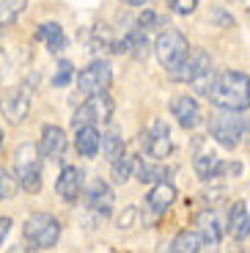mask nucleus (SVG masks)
I'll list each match as a JSON object with an SVG mask.
<instances>
[{"label": "nucleus", "instance_id": "nucleus-1", "mask_svg": "<svg viewBox=\"0 0 250 253\" xmlns=\"http://www.w3.org/2000/svg\"><path fill=\"white\" fill-rule=\"evenodd\" d=\"M207 96L217 108L242 113L250 108V77L245 72H220V75H214Z\"/></svg>", "mask_w": 250, "mask_h": 253}, {"label": "nucleus", "instance_id": "nucleus-2", "mask_svg": "<svg viewBox=\"0 0 250 253\" xmlns=\"http://www.w3.org/2000/svg\"><path fill=\"white\" fill-rule=\"evenodd\" d=\"M14 176L19 179L25 193H39L42 190V154L33 143H19L14 152Z\"/></svg>", "mask_w": 250, "mask_h": 253}, {"label": "nucleus", "instance_id": "nucleus-3", "mask_svg": "<svg viewBox=\"0 0 250 253\" xmlns=\"http://www.w3.org/2000/svg\"><path fill=\"white\" fill-rule=\"evenodd\" d=\"M58 237H61V223L50 212H33L25 220V242L31 248H39V251L55 248Z\"/></svg>", "mask_w": 250, "mask_h": 253}, {"label": "nucleus", "instance_id": "nucleus-4", "mask_svg": "<svg viewBox=\"0 0 250 253\" xmlns=\"http://www.w3.org/2000/svg\"><path fill=\"white\" fill-rule=\"evenodd\" d=\"M245 126L248 124H245L239 110H223L220 108L217 113H212V119H209V135H212L220 146L234 149V146H239V140H242Z\"/></svg>", "mask_w": 250, "mask_h": 253}, {"label": "nucleus", "instance_id": "nucleus-5", "mask_svg": "<svg viewBox=\"0 0 250 253\" xmlns=\"http://www.w3.org/2000/svg\"><path fill=\"white\" fill-rule=\"evenodd\" d=\"M154 52H157V58H160V63H163L165 69L173 72L176 66L190 55V44H187V39H184V33L160 31V36H157V42H154Z\"/></svg>", "mask_w": 250, "mask_h": 253}, {"label": "nucleus", "instance_id": "nucleus-6", "mask_svg": "<svg viewBox=\"0 0 250 253\" xmlns=\"http://www.w3.org/2000/svg\"><path fill=\"white\" fill-rule=\"evenodd\" d=\"M110 119H113V99L107 96V91H102V94H91L75 110L72 126H96V124H107Z\"/></svg>", "mask_w": 250, "mask_h": 253}, {"label": "nucleus", "instance_id": "nucleus-7", "mask_svg": "<svg viewBox=\"0 0 250 253\" xmlns=\"http://www.w3.org/2000/svg\"><path fill=\"white\" fill-rule=\"evenodd\" d=\"M0 110L11 124H22L31 113V88L28 85H14L0 94Z\"/></svg>", "mask_w": 250, "mask_h": 253}, {"label": "nucleus", "instance_id": "nucleus-8", "mask_svg": "<svg viewBox=\"0 0 250 253\" xmlns=\"http://www.w3.org/2000/svg\"><path fill=\"white\" fill-rule=\"evenodd\" d=\"M110 80H113V69L107 61H94L88 63L85 69L77 75V88L83 94H102V91L110 88Z\"/></svg>", "mask_w": 250, "mask_h": 253}, {"label": "nucleus", "instance_id": "nucleus-9", "mask_svg": "<svg viewBox=\"0 0 250 253\" xmlns=\"http://www.w3.org/2000/svg\"><path fill=\"white\" fill-rule=\"evenodd\" d=\"M143 149L151 160H165L173 149V140H170V126L165 124L163 119H157L151 124V129L146 132V140H143Z\"/></svg>", "mask_w": 250, "mask_h": 253}, {"label": "nucleus", "instance_id": "nucleus-10", "mask_svg": "<svg viewBox=\"0 0 250 253\" xmlns=\"http://www.w3.org/2000/svg\"><path fill=\"white\" fill-rule=\"evenodd\" d=\"M170 113L179 121L181 129H195V126L201 124V108H198V102H195V96H190V94L176 96V99L170 102Z\"/></svg>", "mask_w": 250, "mask_h": 253}, {"label": "nucleus", "instance_id": "nucleus-11", "mask_svg": "<svg viewBox=\"0 0 250 253\" xmlns=\"http://www.w3.org/2000/svg\"><path fill=\"white\" fill-rule=\"evenodd\" d=\"M209 69H212V66H209V55L204 50H195V52H190L173 72H168V75L179 83H193L198 75H204V72H209Z\"/></svg>", "mask_w": 250, "mask_h": 253}, {"label": "nucleus", "instance_id": "nucleus-12", "mask_svg": "<svg viewBox=\"0 0 250 253\" xmlns=\"http://www.w3.org/2000/svg\"><path fill=\"white\" fill-rule=\"evenodd\" d=\"M85 201H88V209L96 212L99 217H107L113 212V204H116V196H113V190L107 182L96 179V182L88 184V193H85Z\"/></svg>", "mask_w": 250, "mask_h": 253}, {"label": "nucleus", "instance_id": "nucleus-13", "mask_svg": "<svg viewBox=\"0 0 250 253\" xmlns=\"http://www.w3.org/2000/svg\"><path fill=\"white\" fill-rule=\"evenodd\" d=\"M83 168H77V165H66L61 171V176H58L55 182V193L63 198L66 204L77 201V196H80V190H83Z\"/></svg>", "mask_w": 250, "mask_h": 253}, {"label": "nucleus", "instance_id": "nucleus-14", "mask_svg": "<svg viewBox=\"0 0 250 253\" xmlns=\"http://www.w3.org/2000/svg\"><path fill=\"white\" fill-rule=\"evenodd\" d=\"M36 149H39L42 157H50V160L61 157V154L66 152V132L55 124H47L42 129V138H39Z\"/></svg>", "mask_w": 250, "mask_h": 253}, {"label": "nucleus", "instance_id": "nucleus-15", "mask_svg": "<svg viewBox=\"0 0 250 253\" xmlns=\"http://www.w3.org/2000/svg\"><path fill=\"white\" fill-rule=\"evenodd\" d=\"M113 50L126 52V55H132L135 61H146V58H149V39H146V33L140 31V28H135V31H129L121 42H116Z\"/></svg>", "mask_w": 250, "mask_h": 253}, {"label": "nucleus", "instance_id": "nucleus-16", "mask_svg": "<svg viewBox=\"0 0 250 253\" xmlns=\"http://www.w3.org/2000/svg\"><path fill=\"white\" fill-rule=\"evenodd\" d=\"M198 240H201V251L207 248V251H214L223 240V226L220 220L209 212V215H201L198 217Z\"/></svg>", "mask_w": 250, "mask_h": 253}, {"label": "nucleus", "instance_id": "nucleus-17", "mask_svg": "<svg viewBox=\"0 0 250 253\" xmlns=\"http://www.w3.org/2000/svg\"><path fill=\"white\" fill-rule=\"evenodd\" d=\"M225 228H228V234L237 237V240H245V237L250 234V212L242 201H237L228 209V223H225Z\"/></svg>", "mask_w": 250, "mask_h": 253}, {"label": "nucleus", "instance_id": "nucleus-18", "mask_svg": "<svg viewBox=\"0 0 250 253\" xmlns=\"http://www.w3.org/2000/svg\"><path fill=\"white\" fill-rule=\"evenodd\" d=\"M75 146L83 157H96L99 154V143H102V135L96 126H75Z\"/></svg>", "mask_w": 250, "mask_h": 253}, {"label": "nucleus", "instance_id": "nucleus-19", "mask_svg": "<svg viewBox=\"0 0 250 253\" xmlns=\"http://www.w3.org/2000/svg\"><path fill=\"white\" fill-rule=\"evenodd\" d=\"M201 143L204 140H195V157H193V165H195V173H198L201 179H214V171H217V154L212 152V149H201Z\"/></svg>", "mask_w": 250, "mask_h": 253}, {"label": "nucleus", "instance_id": "nucleus-20", "mask_svg": "<svg viewBox=\"0 0 250 253\" xmlns=\"http://www.w3.org/2000/svg\"><path fill=\"white\" fill-rule=\"evenodd\" d=\"M36 36L44 42V47L50 52H61L63 47H66V33H63V28L58 25V22H42L36 31Z\"/></svg>", "mask_w": 250, "mask_h": 253}, {"label": "nucleus", "instance_id": "nucleus-21", "mask_svg": "<svg viewBox=\"0 0 250 253\" xmlns=\"http://www.w3.org/2000/svg\"><path fill=\"white\" fill-rule=\"evenodd\" d=\"M173 201H176V190H173V184H168V182H157L154 187H151L149 198H146L149 209H154V212H165V209H170Z\"/></svg>", "mask_w": 250, "mask_h": 253}, {"label": "nucleus", "instance_id": "nucleus-22", "mask_svg": "<svg viewBox=\"0 0 250 253\" xmlns=\"http://www.w3.org/2000/svg\"><path fill=\"white\" fill-rule=\"evenodd\" d=\"M132 176L138 179V182L143 184H151V182H165V168H160V165H149L143 163V160L135 157V168H132Z\"/></svg>", "mask_w": 250, "mask_h": 253}, {"label": "nucleus", "instance_id": "nucleus-23", "mask_svg": "<svg viewBox=\"0 0 250 253\" xmlns=\"http://www.w3.org/2000/svg\"><path fill=\"white\" fill-rule=\"evenodd\" d=\"M99 149H102V154H105L110 163H116L119 157H124V138H121L116 129H110V132H105L102 135V143H99Z\"/></svg>", "mask_w": 250, "mask_h": 253}, {"label": "nucleus", "instance_id": "nucleus-24", "mask_svg": "<svg viewBox=\"0 0 250 253\" xmlns=\"http://www.w3.org/2000/svg\"><path fill=\"white\" fill-rule=\"evenodd\" d=\"M173 253H198L201 251V240H198V231H179L173 240Z\"/></svg>", "mask_w": 250, "mask_h": 253}, {"label": "nucleus", "instance_id": "nucleus-25", "mask_svg": "<svg viewBox=\"0 0 250 253\" xmlns=\"http://www.w3.org/2000/svg\"><path fill=\"white\" fill-rule=\"evenodd\" d=\"M28 0H0V25H11L25 11Z\"/></svg>", "mask_w": 250, "mask_h": 253}, {"label": "nucleus", "instance_id": "nucleus-26", "mask_svg": "<svg viewBox=\"0 0 250 253\" xmlns=\"http://www.w3.org/2000/svg\"><path fill=\"white\" fill-rule=\"evenodd\" d=\"M132 168H135V157H132V154L119 157L116 163H113V179H116L119 184H124L126 179L132 176Z\"/></svg>", "mask_w": 250, "mask_h": 253}, {"label": "nucleus", "instance_id": "nucleus-27", "mask_svg": "<svg viewBox=\"0 0 250 253\" xmlns=\"http://www.w3.org/2000/svg\"><path fill=\"white\" fill-rule=\"evenodd\" d=\"M72 77H75V66H72V61H61L58 63L55 75H52V85L55 88H66L72 83Z\"/></svg>", "mask_w": 250, "mask_h": 253}, {"label": "nucleus", "instance_id": "nucleus-28", "mask_svg": "<svg viewBox=\"0 0 250 253\" xmlns=\"http://www.w3.org/2000/svg\"><path fill=\"white\" fill-rule=\"evenodd\" d=\"M14 193H17V176H11L6 168H0V201L14 198Z\"/></svg>", "mask_w": 250, "mask_h": 253}, {"label": "nucleus", "instance_id": "nucleus-29", "mask_svg": "<svg viewBox=\"0 0 250 253\" xmlns=\"http://www.w3.org/2000/svg\"><path fill=\"white\" fill-rule=\"evenodd\" d=\"M138 28L140 31H157V28H160V14H154V11H143L138 17Z\"/></svg>", "mask_w": 250, "mask_h": 253}, {"label": "nucleus", "instance_id": "nucleus-30", "mask_svg": "<svg viewBox=\"0 0 250 253\" xmlns=\"http://www.w3.org/2000/svg\"><path fill=\"white\" fill-rule=\"evenodd\" d=\"M239 173H242V163H237V160H234V163H220L217 165V171H214V176H239Z\"/></svg>", "mask_w": 250, "mask_h": 253}, {"label": "nucleus", "instance_id": "nucleus-31", "mask_svg": "<svg viewBox=\"0 0 250 253\" xmlns=\"http://www.w3.org/2000/svg\"><path fill=\"white\" fill-rule=\"evenodd\" d=\"M168 6L176 14H193L198 8V0H168Z\"/></svg>", "mask_w": 250, "mask_h": 253}, {"label": "nucleus", "instance_id": "nucleus-32", "mask_svg": "<svg viewBox=\"0 0 250 253\" xmlns=\"http://www.w3.org/2000/svg\"><path fill=\"white\" fill-rule=\"evenodd\" d=\"M8 231H11V217H0V245L8 237Z\"/></svg>", "mask_w": 250, "mask_h": 253}, {"label": "nucleus", "instance_id": "nucleus-33", "mask_svg": "<svg viewBox=\"0 0 250 253\" xmlns=\"http://www.w3.org/2000/svg\"><path fill=\"white\" fill-rule=\"evenodd\" d=\"M132 217H135V209H126L124 217L119 220V228H129V226H132Z\"/></svg>", "mask_w": 250, "mask_h": 253}, {"label": "nucleus", "instance_id": "nucleus-34", "mask_svg": "<svg viewBox=\"0 0 250 253\" xmlns=\"http://www.w3.org/2000/svg\"><path fill=\"white\" fill-rule=\"evenodd\" d=\"M126 6H149L151 0H124Z\"/></svg>", "mask_w": 250, "mask_h": 253}, {"label": "nucleus", "instance_id": "nucleus-35", "mask_svg": "<svg viewBox=\"0 0 250 253\" xmlns=\"http://www.w3.org/2000/svg\"><path fill=\"white\" fill-rule=\"evenodd\" d=\"M8 253H28V248H22V245H17V248H11Z\"/></svg>", "mask_w": 250, "mask_h": 253}, {"label": "nucleus", "instance_id": "nucleus-36", "mask_svg": "<svg viewBox=\"0 0 250 253\" xmlns=\"http://www.w3.org/2000/svg\"><path fill=\"white\" fill-rule=\"evenodd\" d=\"M0 149H3V132H0Z\"/></svg>", "mask_w": 250, "mask_h": 253}]
</instances>
